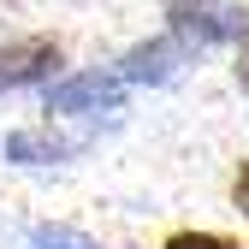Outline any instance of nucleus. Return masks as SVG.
Masks as SVG:
<instances>
[{"label":"nucleus","mask_w":249,"mask_h":249,"mask_svg":"<svg viewBox=\"0 0 249 249\" xmlns=\"http://www.w3.org/2000/svg\"><path fill=\"white\" fill-rule=\"evenodd\" d=\"M231 202H237V208H243V213H249V160H243V166H237V184H231Z\"/></svg>","instance_id":"nucleus-6"},{"label":"nucleus","mask_w":249,"mask_h":249,"mask_svg":"<svg viewBox=\"0 0 249 249\" xmlns=\"http://www.w3.org/2000/svg\"><path fill=\"white\" fill-rule=\"evenodd\" d=\"M66 66V48L53 36H12L0 42V89H30Z\"/></svg>","instance_id":"nucleus-1"},{"label":"nucleus","mask_w":249,"mask_h":249,"mask_svg":"<svg viewBox=\"0 0 249 249\" xmlns=\"http://www.w3.org/2000/svg\"><path fill=\"white\" fill-rule=\"evenodd\" d=\"M184 59H190V48H184L172 30H166V36H154V42L131 48V53L113 66V77H119V83H160V77H172V71L184 66Z\"/></svg>","instance_id":"nucleus-2"},{"label":"nucleus","mask_w":249,"mask_h":249,"mask_svg":"<svg viewBox=\"0 0 249 249\" xmlns=\"http://www.w3.org/2000/svg\"><path fill=\"white\" fill-rule=\"evenodd\" d=\"M237 83H243V89H249V48H243V53H237Z\"/></svg>","instance_id":"nucleus-7"},{"label":"nucleus","mask_w":249,"mask_h":249,"mask_svg":"<svg viewBox=\"0 0 249 249\" xmlns=\"http://www.w3.org/2000/svg\"><path fill=\"white\" fill-rule=\"evenodd\" d=\"M124 95V83L113 77V71H77V77H66L59 89H48V113H89V107H113Z\"/></svg>","instance_id":"nucleus-3"},{"label":"nucleus","mask_w":249,"mask_h":249,"mask_svg":"<svg viewBox=\"0 0 249 249\" xmlns=\"http://www.w3.org/2000/svg\"><path fill=\"white\" fill-rule=\"evenodd\" d=\"M172 12H184V6H213V0H166Z\"/></svg>","instance_id":"nucleus-8"},{"label":"nucleus","mask_w":249,"mask_h":249,"mask_svg":"<svg viewBox=\"0 0 249 249\" xmlns=\"http://www.w3.org/2000/svg\"><path fill=\"white\" fill-rule=\"evenodd\" d=\"M160 249H243V243L226 237V231H172Z\"/></svg>","instance_id":"nucleus-5"},{"label":"nucleus","mask_w":249,"mask_h":249,"mask_svg":"<svg viewBox=\"0 0 249 249\" xmlns=\"http://www.w3.org/2000/svg\"><path fill=\"white\" fill-rule=\"evenodd\" d=\"M30 243H36V249H101L95 237H83V231H71V226H36Z\"/></svg>","instance_id":"nucleus-4"}]
</instances>
